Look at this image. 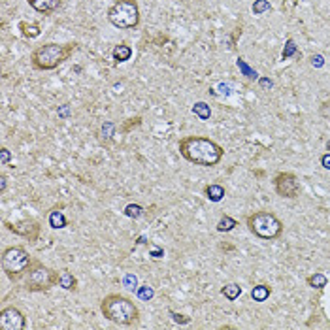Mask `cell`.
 Masks as SVG:
<instances>
[{
	"mask_svg": "<svg viewBox=\"0 0 330 330\" xmlns=\"http://www.w3.org/2000/svg\"><path fill=\"white\" fill-rule=\"evenodd\" d=\"M236 66H238V68H240V70H242V74H244L245 78H247V79H251V81H255V79H258V74H257V70H253V68H251V66H249V64H247V62H245L244 58L240 57L238 58V60H236Z\"/></svg>",
	"mask_w": 330,
	"mask_h": 330,
	"instance_id": "7402d4cb",
	"label": "cell"
},
{
	"mask_svg": "<svg viewBox=\"0 0 330 330\" xmlns=\"http://www.w3.org/2000/svg\"><path fill=\"white\" fill-rule=\"evenodd\" d=\"M125 285L129 289H132L134 291V287H136V275H132V273H129L127 277H125Z\"/></svg>",
	"mask_w": 330,
	"mask_h": 330,
	"instance_id": "4dcf8cb0",
	"label": "cell"
},
{
	"mask_svg": "<svg viewBox=\"0 0 330 330\" xmlns=\"http://www.w3.org/2000/svg\"><path fill=\"white\" fill-rule=\"evenodd\" d=\"M204 194H206V198L210 202H221L225 198V194H227V191H225V187L219 185V183H212V185H208L204 189Z\"/></svg>",
	"mask_w": 330,
	"mask_h": 330,
	"instance_id": "4fadbf2b",
	"label": "cell"
},
{
	"mask_svg": "<svg viewBox=\"0 0 330 330\" xmlns=\"http://www.w3.org/2000/svg\"><path fill=\"white\" fill-rule=\"evenodd\" d=\"M68 114H70V108H68V104H64V106L58 110V117H68Z\"/></svg>",
	"mask_w": 330,
	"mask_h": 330,
	"instance_id": "d6a6232c",
	"label": "cell"
},
{
	"mask_svg": "<svg viewBox=\"0 0 330 330\" xmlns=\"http://www.w3.org/2000/svg\"><path fill=\"white\" fill-rule=\"evenodd\" d=\"M8 230H12L14 234L29 240V242H36L40 236V225L36 221H21V223H6Z\"/></svg>",
	"mask_w": 330,
	"mask_h": 330,
	"instance_id": "30bf717a",
	"label": "cell"
},
{
	"mask_svg": "<svg viewBox=\"0 0 330 330\" xmlns=\"http://www.w3.org/2000/svg\"><path fill=\"white\" fill-rule=\"evenodd\" d=\"M108 21L115 29L130 30L140 25V8L136 0H117L108 10Z\"/></svg>",
	"mask_w": 330,
	"mask_h": 330,
	"instance_id": "52a82bcc",
	"label": "cell"
},
{
	"mask_svg": "<svg viewBox=\"0 0 330 330\" xmlns=\"http://www.w3.org/2000/svg\"><path fill=\"white\" fill-rule=\"evenodd\" d=\"M170 315H172V319L175 321V323H183V325H187V323H191V319L185 315H179V313H174V311H170Z\"/></svg>",
	"mask_w": 330,
	"mask_h": 330,
	"instance_id": "f546056e",
	"label": "cell"
},
{
	"mask_svg": "<svg viewBox=\"0 0 330 330\" xmlns=\"http://www.w3.org/2000/svg\"><path fill=\"white\" fill-rule=\"evenodd\" d=\"M123 214L130 217V219H140V217L144 215V208L140 204H129V206H125Z\"/></svg>",
	"mask_w": 330,
	"mask_h": 330,
	"instance_id": "d4e9b609",
	"label": "cell"
},
{
	"mask_svg": "<svg viewBox=\"0 0 330 330\" xmlns=\"http://www.w3.org/2000/svg\"><path fill=\"white\" fill-rule=\"evenodd\" d=\"M179 155L191 164L212 168L223 160L225 149L206 136H183L179 140Z\"/></svg>",
	"mask_w": 330,
	"mask_h": 330,
	"instance_id": "6da1fadb",
	"label": "cell"
},
{
	"mask_svg": "<svg viewBox=\"0 0 330 330\" xmlns=\"http://www.w3.org/2000/svg\"><path fill=\"white\" fill-rule=\"evenodd\" d=\"M270 292H272V289L264 283H260V285H255L251 289V298L255 302H266L270 298Z\"/></svg>",
	"mask_w": 330,
	"mask_h": 330,
	"instance_id": "2e32d148",
	"label": "cell"
},
{
	"mask_svg": "<svg viewBox=\"0 0 330 330\" xmlns=\"http://www.w3.org/2000/svg\"><path fill=\"white\" fill-rule=\"evenodd\" d=\"M27 2H29V6L34 12L43 14V15L53 14L55 10L60 8V4H62V0H27Z\"/></svg>",
	"mask_w": 330,
	"mask_h": 330,
	"instance_id": "8fae6325",
	"label": "cell"
},
{
	"mask_svg": "<svg viewBox=\"0 0 330 330\" xmlns=\"http://www.w3.org/2000/svg\"><path fill=\"white\" fill-rule=\"evenodd\" d=\"M193 114L196 115L200 121H208L212 117V108L206 104V102H194L193 106Z\"/></svg>",
	"mask_w": 330,
	"mask_h": 330,
	"instance_id": "44dd1931",
	"label": "cell"
},
{
	"mask_svg": "<svg viewBox=\"0 0 330 330\" xmlns=\"http://www.w3.org/2000/svg\"><path fill=\"white\" fill-rule=\"evenodd\" d=\"M58 275L60 273L55 272L53 268L32 258L29 270L23 277V285L29 292H43V291H49L51 287L58 285Z\"/></svg>",
	"mask_w": 330,
	"mask_h": 330,
	"instance_id": "5b68a950",
	"label": "cell"
},
{
	"mask_svg": "<svg viewBox=\"0 0 330 330\" xmlns=\"http://www.w3.org/2000/svg\"><path fill=\"white\" fill-rule=\"evenodd\" d=\"M19 29H21V34L25 38H38L40 36V25L38 23H27V21H21L19 23Z\"/></svg>",
	"mask_w": 330,
	"mask_h": 330,
	"instance_id": "e0dca14e",
	"label": "cell"
},
{
	"mask_svg": "<svg viewBox=\"0 0 330 330\" xmlns=\"http://www.w3.org/2000/svg\"><path fill=\"white\" fill-rule=\"evenodd\" d=\"M311 66H315V68H323L325 66V57L323 55H311Z\"/></svg>",
	"mask_w": 330,
	"mask_h": 330,
	"instance_id": "83f0119b",
	"label": "cell"
},
{
	"mask_svg": "<svg viewBox=\"0 0 330 330\" xmlns=\"http://www.w3.org/2000/svg\"><path fill=\"white\" fill-rule=\"evenodd\" d=\"M6 189V175H2V191Z\"/></svg>",
	"mask_w": 330,
	"mask_h": 330,
	"instance_id": "e575fe53",
	"label": "cell"
},
{
	"mask_svg": "<svg viewBox=\"0 0 330 330\" xmlns=\"http://www.w3.org/2000/svg\"><path fill=\"white\" fill-rule=\"evenodd\" d=\"M136 294H138V298H142V300H151V298L155 296V291L149 287V285H142V287L136 289Z\"/></svg>",
	"mask_w": 330,
	"mask_h": 330,
	"instance_id": "484cf974",
	"label": "cell"
},
{
	"mask_svg": "<svg viewBox=\"0 0 330 330\" xmlns=\"http://www.w3.org/2000/svg\"><path fill=\"white\" fill-rule=\"evenodd\" d=\"M273 189H275L277 196H281V198H296L302 191L298 177L291 172L275 174V177H273Z\"/></svg>",
	"mask_w": 330,
	"mask_h": 330,
	"instance_id": "ba28073f",
	"label": "cell"
},
{
	"mask_svg": "<svg viewBox=\"0 0 330 330\" xmlns=\"http://www.w3.org/2000/svg\"><path fill=\"white\" fill-rule=\"evenodd\" d=\"M321 164H323L327 170H330V153H325V155L321 157Z\"/></svg>",
	"mask_w": 330,
	"mask_h": 330,
	"instance_id": "1f68e13d",
	"label": "cell"
},
{
	"mask_svg": "<svg viewBox=\"0 0 330 330\" xmlns=\"http://www.w3.org/2000/svg\"><path fill=\"white\" fill-rule=\"evenodd\" d=\"M270 10H272L270 0H255L253 6H251V12L255 15H262V14H266V12H270Z\"/></svg>",
	"mask_w": 330,
	"mask_h": 330,
	"instance_id": "cb8c5ba5",
	"label": "cell"
},
{
	"mask_svg": "<svg viewBox=\"0 0 330 330\" xmlns=\"http://www.w3.org/2000/svg\"><path fill=\"white\" fill-rule=\"evenodd\" d=\"M112 57H114L115 64H121V62H127L132 57V47H130L127 42H121L117 43L112 51Z\"/></svg>",
	"mask_w": 330,
	"mask_h": 330,
	"instance_id": "7c38bea8",
	"label": "cell"
},
{
	"mask_svg": "<svg viewBox=\"0 0 330 330\" xmlns=\"http://www.w3.org/2000/svg\"><path fill=\"white\" fill-rule=\"evenodd\" d=\"M221 294H223L227 300L234 302L236 298H240V294H242V287H240L238 283H227L225 287H221Z\"/></svg>",
	"mask_w": 330,
	"mask_h": 330,
	"instance_id": "ac0fdd59",
	"label": "cell"
},
{
	"mask_svg": "<svg viewBox=\"0 0 330 330\" xmlns=\"http://www.w3.org/2000/svg\"><path fill=\"white\" fill-rule=\"evenodd\" d=\"M66 225H68V219L64 217L62 212H58V210H51V212H49V227H51V229L55 230L64 229Z\"/></svg>",
	"mask_w": 330,
	"mask_h": 330,
	"instance_id": "9a60e30c",
	"label": "cell"
},
{
	"mask_svg": "<svg viewBox=\"0 0 330 330\" xmlns=\"http://www.w3.org/2000/svg\"><path fill=\"white\" fill-rule=\"evenodd\" d=\"M258 83L262 87H272L273 85V81L272 79H268V78H258Z\"/></svg>",
	"mask_w": 330,
	"mask_h": 330,
	"instance_id": "836d02e7",
	"label": "cell"
},
{
	"mask_svg": "<svg viewBox=\"0 0 330 330\" xmlns=\"http://www.w3.org/2000/svg\"><path fill=\"white\" fill-rule=\"evenodd\" d=\"M247 229L260 240H277L283 234V223L273 212H255L247 217Z\"/></svg>",
	"mask_w": 330,
	"mask_h": 330,
	"instance_id": "277c9868",
	"label": "cell"
},
{
	"mask_svg": "<svg viewBox=\"0 0 330 330\" xmlns=\"http://www.w3.org/2000/svg\"><path fill=\"white\" fill-rule=\"evenodd\" d=\"M236 227H238V221L230 215H223L215 225L217 232H230V230H234Z\"/></svg>",
	"mask_w": 330,
	"mask_h": 330,
	"instance_id": "ffe728a7",
	"label": "cell"
},
{
	"mask_svg": "<svg viewBox=\"0 0 330 330\" xmlns=\"http://www.w3.org/2000/svg\"><path fill=\"white\" fill-rule=\"evenodd\" d=\"M327 283H329V279H327V275L321 272H315L311 273L310 277H308V285L311 289H317V291H323V289L327 287Z\"/></svg>",
	"mask_w": 330,
	"mask_h": 330,
	"instance_id": "d6986e66",
	"label": "cell"
},
{
	"mask_svg": "<svg viewBox=\"0 0 330 330\" xmlns=\"http://www.w3.org/2000/svg\"><path fill=\"white\" fill-rule=\"evenodd\" d=\"M0 155H2V157H0L2 166H6V164L10 162V158H12V155H10V149H8V147H2V149H0Z\"/></svg>",
	"mask_w": 330,
	"mask_h": 330,
	"instance_id": "f1b7e54d",
	"label": "cell"
},
{
	"mask_svg": "<svg viewBox=\"0 0 330 330\" xmlns=\"http://www.w3.org/2000/svg\"><path fill=\"white\" fill-rule=\"evenodd\" d=\"M27 329V319L25 313L15 308L8 306L4 310H0V330H25Z\"/></svg>",
	"mask_w": 330,
	"mask_h": 330,
	"instance_id": "9c48e42d",
	"label": "cell"
},
{
	"mask_svg": "<svg viewBox=\"0 0 330 330\" xmlns=\"http://www.w3.org/2000/svg\"><path fill=\"white\" fill-rule=\"evenodd\" d=\"M78 49V43L76 42H68V43H43L40 47H36L30 55V62L36 70H42V72H51L58 68L64 60L72 57V53Z\"/></svg>",
	"mask_w": 330,
	"mask_h": 330,
	"instance_id": "3957f363",
	"label": "cell"
},
{
	"mask_svg": "<svg viewBox=\"0 0 330 330\" xmlns=\"http://www.w3.org/2000/svg\"><path fill=\"white\" fill-rule=\"evenodd\" d=\"M30 262H32V257L29 255V251L25 247H21V245L6 247L2 251V257H0L2 272L6 273L12 281H19V279L25 277Z\"/></svg>",
	"mask_w": 330,
	"mask_h": 330,
	"instance_id": "8992f818",
	"label": "cell"
},
{
	"mask_svg": "<svg viewBox=\"0 0 330 330\" xmlns=\"http://www.w3.org/2000/svg\"><path fill=\"white\" fill-rule=\"evenodd\" d=\"M100 313L110 323L121 327H132L140 321L138 306L123 294H106L100 302Z\"/></svg>",
	"mask_w": 330,
	"mask_h": 330,
	"instance_id": "7a4b0ae2",
	"label": "cell"
},
{
	"mask_svg": "<svg viewBox=\"0 0 330 330\" xmlns=\"http://www.w3.org/2000/svg\"><path fill=\"white\" fill-rule=\"evenodd\" d=\"M319 114H321V117H325V119H329L330 121V100L323 102L321 104V108H319Z\"/></svg>",
	"mask_w": 330,
	"mask_h": 330,
	"instance_id": "4316f807",
	"label": "cell"
},
{
	"mask_svg": "<svg viewBox=\"0 0 330 330\" xmlns=\"http://www.w3.org/2000/svg\"><path fill=\"white\" fill-rule=\"evenodd\" d=\"M58 287L64 289V291H76L78 289V279L68 270H62L60 275H58Z\"/></svg>",
	"mask_w": 330,
	"mask_h": 330,
	"instance_id": "5bb4252c",
	"label": "cell"
},
{
	"mask_svg": "<svg viewBox=\"0 0 330 330\" xmlns=\"http://www.w3.org/2000/svg\"><path fill=\"white\" fill-rule=\"evenodd\" d=\"M291 57H298V47H296V43H294L292 38H287L285 47H283V51H281V58L287 60V58Z\"/></svg>",
	"mask_w": 330,
	"mask_h": 330,
	"instance_id": "603a6c76",
	"label": "cell"
}]
</instances>
